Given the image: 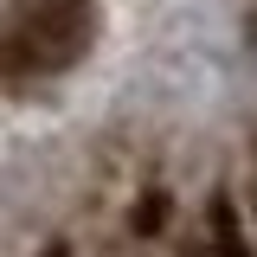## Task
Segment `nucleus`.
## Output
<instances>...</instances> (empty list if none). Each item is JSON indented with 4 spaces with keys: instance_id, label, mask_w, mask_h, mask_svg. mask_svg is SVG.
Here are the masks:
<instances>
[{
    "instance_id": "nucleus-1",
    "label": "nucleus",
    "mask_w": 257,
    "mask_h": 257,
    "mask_svg": "<svg viewBox=\"0 0 257 257\" xmlns=\"http://www.w3.org/2000/svg\"><path fill=\"white\" fill-rule=\"evenodd\" d=\"M96 39V0H13L0 13V84L64 77Z\"/></svg>"
},
{
    "instance_id": "nucleus-2",
    "label": "nucleus",
    "mask_w": 257,
    "mask_h": 257,
    "mask_svg": "<svg viewBox=\"0 0 257 257\" xmlns=\"http://www.w3.org/2000/svg\"><path fill=\"white\" fill-rule=\"evenodd\" d=\"M244 39H251V52H257V13H251V20H244Z\"/></svg>"
},
{
    "instance_id": "nucleus-3",
    "label": "nucleus",
    "mask_w": 257,
    "mask_h": 257,
    "mask_svg": "<svg viewBox=\"0 0 257 257\" xmlns=\"http://www.w3.org/2000/svg\"><path fill=\"white\" fill-rule=\"evenodd\" d=\"M52 257H64V251H52Z\"/></svg>"
}]
</instances>
